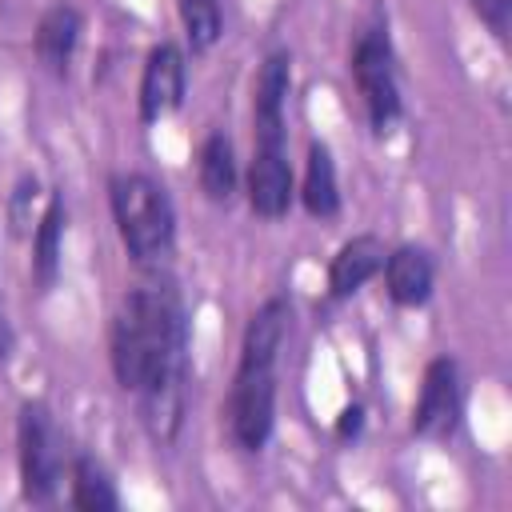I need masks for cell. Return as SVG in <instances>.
Masks as SVG:
<instances>
[{"mask_svg": "<svg viewBox=\"0 0 512 512\" xmlns=\"http://www.w3.org/2000/svg\"><path fill=\"white\" fill-rule=\"evenodd\" d=\"M460 364L452 356H436L424 368V384L412 408V432L424 440H448L460 424Z\"/></svg>", "mask_w": 512, "mask_h": 512, "instance_id": "6", "label": "cell"}, {"mask_svg": "<svg viewBox=\"0 0 512 512\" xmlns=\"http://www.w3.org/2000/svg\"><path fill=\"white\" fill-rule=\"evenodd\" d=\"M184 36L192 44V52H208L220 32H224V16H220V0H176Z\"/></svg>", "mask_w": 512, "mask_h": 512, "instance_id": "18", "label": "cell"}, {"mask_svg": "<svg viewBox=\"0 0 512 512\" xmlns=\"http://www.w3.org/2000/svg\"><path fill=\"white\" fill-rule=\"evenodd\" d=\"M360 428H364V408L360 404H348L340 412V420H336V436L348 440V436H360Z\"/></svg>", "mask_w": 512, "mask_h": 512, "instance_id": "20", "label": "cell"}, {"mask_svg": "<svg viewBox=\"0 0 512 512\" xmlns=\"http://www.w3.org/2000/svg\"><path fill=\"white\" fill-rule=\"evenodd\" d=\"M12 348H16V332H12L8 316L0 312V360H8V356H12Z\"/></svg>", "mask_w": 512, "mask_h": 512, "instance_id": "21", "label": "cell"}, {"mask_svg": "<svg viewBox=\"0 0 512 512\" xmlns=\"http://www.w3.org/2000/svg\"><path fill=\"white\" fill-rule=\"evenodd\" d=\"M64 196H48L44 212L36 216L32 228V280L40 284V292H48L60 276V256H64Z\"/></svg>", "mask_w": 512, "mask_h": 512, "instance_id": "15", "label": "cell"}, {"mask_svg": "<svg viewBox=\"0 0 512 512\" xmlns=\"http://www.w3.org/2000/svg\"><path fill=\"white\" fill-rule=\"evenodd\" d=\"M472 12L492 28L496 40H508V24H512V0H472Z\"/></svg>", "mask_w": 512, "mask_h": 512, "instance_id": "19", "label": "cell"}, {"mask_svg": "<svg viewBox=\"0 0 512 512\" xmlns=\"http://www.w3.org/2000/svg\"><path fill=\"white\" fill-rule=\"evenodd\" d=\"M72 504L84 512H112L120 508V492L108 476V468L92 456H76L72 460Z\"/></svg>", "mask_w": 512, "mask_h": 512, "instance_id": "17", "label": "cell"}, {"mask_svg": "<svg viewBox=\"0 0 512 512\" xmlns=\"http://www.w3.org/2000/svg\"><path fill=\"white\" fill-rule=\"evenodd\" d=\"M16 460H20V492L28 504H48L64 480V440L52 412L40 400L20 404L16 420Z\"/></svg>", "mask_w": 512, "mask_h": 512, "instance_id": "3", "label": "cell"}, {"mask_svg": "<svg viewBox=\"0 0 512 512\" xmlns=\"http://www.w3.org/2000/svg\"><path fill=\"white\" fill-rule=\"evenodd\" d=\"M384 284H388V296L392 304L400 308H420L428 296H432V284H436V264L432 256L420 248V244H400L384 256Z\"/></svg>", "mask_w": 512, "mask_h": 512, "instance_id": "11", "label": "cell"}, {"mask_svg": "<svg viewBox=\"0 0 512 512\" xmlns=\"http://www.w3.org/2000/svg\"><path fill=\"white\" fill-rule=\"evenodd\" d=\"M196 180H200V192L212 200V204H228L232 192H236V180H240V168H236V148H232V136L228 132H208L200 152H196Z\"/></svg>", "mask_w": 512, "mask_h": 512, "instance_id": "14", "label": "cell"}, {"mask_svg": "<svg viewBox=\"0 0 512 512\" xmlns=\"http://www.w3.org/2000/svg\"><path fill=\"white\" fill-rule=\"evenodd\" d=\"M292 88V56L268 52L260 72H256V96H252V124H256V144H284V104Z\"/></svg>", "mask_w": 512, "mask_h": 512, "instance_id": "8", "label": "cell"}, {"mask_svg": "<svg viewBox=\"0 0 512 512\" xmlns=\"http://www.w3.org/2000/svg\"><path fill=\"white\" fill-rule=\"evenodd\" d=\"M384 240L372 236V232H360L352 240H344L328 264V296L332 300H348L352 292H360L380 268H384Z\"/></svg>", "mask_w": 512, "mask_h": 512, "instance_id": "10", "label": "cell"}, {"mask_svg": "<svg viewBox=\"0 0 512 512\" xmlns=\"http://www.w3.org/2000/svg\"><path fill=\"white\" fill-rule=\"evenodd\" d=\"M248 204L264 220H280L292 208V164L284 144H256L248 164Z\"/></svg>", "mask_w": 512, "mask_h": 512, "instance_id": "9", "label": "cell"}, {"mask_svg": "<svg viewBox=\"0 0 512 512\" xmlns=\"http://www.w3.org/2000/svg\"><path fill=\"white\" fill-rule=\"evenodd\" d=\"M228 432L244 452H260L276 424V368L272 364H240L228 392Z\"/></svg>", "mask_w": 512, "mask_h": 512, "instance_id": "5", "label": "cell"}, {"mask_svg": "<svg viewBox=\"0 0 512 512\" xmlns=\"http://www.w3.org/2000/svg\"><path fill=\"white\" fill-rule=\"evenodd\" d=\"M116 232L136 264H160L176 240V212L168 192L144 172H120L108 180Z\"/></svg>", "mask_w": 512, "mask_h": 512, "instance_id": "2", "label": "cell"}, {"mask_svg": "<svg viewBox=\"0 0 512 512\" xmlns=\"http://www.w3.org/2000/svg\"><path fill=\"white\" fill-rule=\"evenodd\" d=\"M116 384L140 396L144 424L156 440H172L184 416V368H188V312L168 280L132 288L108 336Z\"/></svg>", "mask_w": 512, "mask_h": 512, "instance_id": "1", "label": "cell"}, {"mask_svg": "<svg viewBox=\"0 0 512 512\" xmlns=\"http://www.w3.org/2000/svg\"><path fill=\"white\" fill-rule=\"evenodd\" d=\"M184 52L172 40H160L148 56H144V72H140V120L156 124L168 112H176L184 104Z\"/></svg>", "mask_w": 512, "mask_h": 512, "instance_id": "7", "label": "cell"}, {"mask_svg": "<svg viewBox=\"0 0 512 512\" xmlns=\"http://www.w3.org/2000/svg\"><path fill=\"white\" fill-rule=\"evenodd\" d=\"M300 204L316 220H332L340 212V184H336V160L324 140L308 144L304 160V184H300Z\"/></svg>", "mask_w": 512, "mask_h": 512, "instance_id": "16", "label": "cell"}, {"mask_svg": "<svg viewBox=\"0 0 512 512\" xmlns=\"http://www.w3.org/2000/svg\"><path fill=\"white\" fill-rule=\"evenodd\" d=\"M80 28H84L80 12L72 4H64V0L52 4L40 16V24H36V56L52 76H68V64H72L76 44H80Z\"/></svg>", "mask_w": 512, "mask_h": 512, "instance_id": "13", "label": "cell"}, {"mask_svg": "<svg viewBox=\"0 0 512 512\" xmlns=\"http://www.w3.org/2000/svg\"><path fill=\"white\" fill-rule=\"evenodd\" d=\"M288 320H292L288 296L264 300V304L248 316V324H244V336H240V364H272V368H276V356H280L284 336H288Z\"/></svg>", "mask_w": 512, "mask_h": 512, "instance_id": "12", "label": "cell"}, {"mask_svg": "<svg viewBox=\"0 0 512 512\" xmlns=\"http://www.w3.org/2000/svg\"><path fill=\"white\" fill-rule=\"evenodd\" d=\"M348 68L356 76V88L364 96V108H368L376 136L392 132V124L400 120V84H396V52H392L384 24H372L360 32Z\"/></svg>", "mask_w": 512, "mask_h": 512, "instance_id": "4", "label": "cell"}]
</instances>
